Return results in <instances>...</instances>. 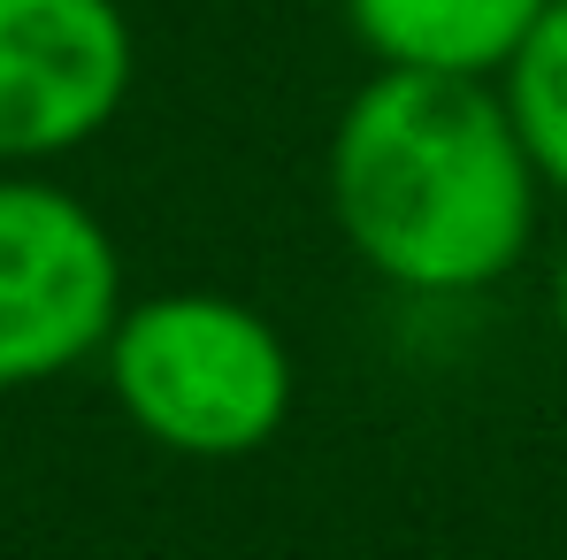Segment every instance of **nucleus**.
<instances>
[{"label": "nucleus", "instance_id": "nucleus-6", "mask_svg": "<svg viewBox=\"0 0 567 560\" xmlns=\"http://www.w3.org/2000/svg\"><path fill=\"white\" fill-rule=\"evenodd\" d=\"M498 93H506V115H514L545 192L567 200V0H553L537 16L522 54L498 70Z\"/></svg>", "mask_w": 567, "mask_h": 560}, {"label": "nucleus", "instance_id": "nucleus-2", "mask_svg": "<svg viewBox=\"0 0 567 560\" xmlns=\"http://www.w3.org/2000/svg\"><path fill=\"white\" fill-rule=\"evenodd\" d=\"M100 384L154 454L199 468L269 454L299 407V362L277 315L207 284L138 292L107 330Z\"/></svg>", "mask_w": 567, "mask_h": 560}, {"label": "nucleus", "instance_id": "nucleus-3", "mask_svg": "<svg viewBox=\"0 0 567 560\" xmlns=\"http://www.w3.org/2000/svg\"><path fill=\"white\" fill-rule=\"evenodd\" d=\"M131 269L85 192L54 170H0V399L100 369Z\"/></svg>", "mask_w": 567, "mask_h": 560}, {"label": "nucleus", "instance_id": "nucleus-1", "mask_svg": "<svg viewBox=\"0 0 567 560\" xmlns=\"http://www.w3.org/2000/svg\"><path fill=\"white\" fill-rule=\"evenodd\" d=\"M346 254L399 299H483L537 254L545 177L491 78L369 70L322 154Z\"/></svg>", "mask_w": 567, "mask_h": 560}, {"label": "nucleus", "instance_id": "nucleus-4", "mask_svg": "<svg viewBox=\"0 0 567 560\" xmlns=\"http://www.w3.org/2000/svg\"><path fill=\"white\" fill-rule=\"evenodd\" d=\"M138 23L123 0H0V170H54L123 123Z\"/></svg>", "mask_w": 567, "mask_h": 560}, {"label": "nucleus", "instance_id": "nucleus-5", "mask_svg": "<svg viewBox=\"0 0 567 560\" xmlns=\"http://www.w3.org/2000/svg\"><path fill=\"white\" fill-rule=\"evenodd\" d=\"M553 0H338L369 70H422V78H491L522 54Z\"/></svg>", "mask_w": 567, "mask_h": 560}, {"label": "nucleus", "instance_id": "nucleus-7", "mask_svg": "<svg viewBox=\"0 0 567 560\" xmlns=\"http://www.w3.org/2000/svg\"><path fill=\"white\" fill-rule=\"evenodd\" d=\"M545 299H553V330L567 338V238H560V254H553V277H545Z\"/></svg>", "mask_w": 567, "mask_h": 560}]
</instances>
